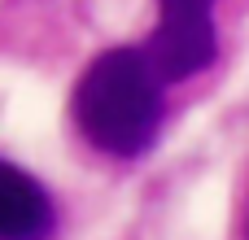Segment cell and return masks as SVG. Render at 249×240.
<instances>
[{"instance_id": "obj_1", "label": "cell", "mask_w": 249, "mask_h": 240, "mask_svg": "<svg viewBox=\"0 0 249 240\" xmlns=\"http://www.w3.org/2000/svg\"><path fill=\"white\" fill-rule=\"evenodd\" d=\"M162 87L140 48H109L74 83V127L105 157H140L162 136Z\"/></svg>"}, {"instance_id": "obj_2", "label": "cell", "mask_w": 249, "mask_h": 240, "mask_svg": "<svg viewBox=\"0 0 249 240\" xmlns=\"http://www.w3.org/2000/svg\"><path fill=\"white\" fill-rule=\"evenodd\" d=\"M158 4H162V22L140 52L149 57V66L158 70L162 83H179V79L201 74L219 48L214 0H158Z\"/></svg>"}, {"instance_id": "obj_3", "label": "cell", "mask_w": 249, "mask_h": 240, "mask_svg": "<svg viewBox=\"0 0 249 240\" xmlns=\"http://www.w3.org/2000/svg\"><path fill=\"white\" fill-rule=\"evenodd\" d=\"M53 201L39 179L22 166L0 162V240H48L53 236Z\"/></svg>"}]
</instances>
